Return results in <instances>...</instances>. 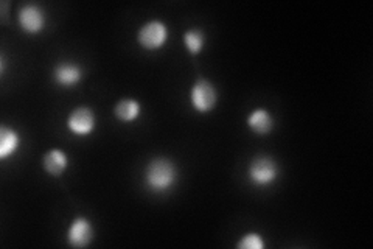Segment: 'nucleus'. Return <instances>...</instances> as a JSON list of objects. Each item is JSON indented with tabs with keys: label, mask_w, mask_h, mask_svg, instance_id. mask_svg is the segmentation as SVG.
<instances>
[{
	"label": "nucleus",
	"mask_w": 373,
	"mask_h": 249,
	"mask_svg": "<svg viewBox=\"0 0 373 249\" xmlns=\"http://www.w3.org/2000/svg\"><path fill=\"white\" fill-rule=\"evenodd\" d=\"M67 126L75 136H89L95 128V114L91 107L81 106L72 111Z\"/></svg>",
	"instance_id": "39448f33"
},
{
	"label": "nucleus",
	"mask_w": 373,
	"mask_h": 249,
	"mask_svg": "<svg viewBox=\"0 0 373 249\" xmlns=\"http://www.w3.org/2000/svg\"><path fill=\"white\" fill-rule=\"evenodd\" d=\"M168 39V29L164 22L149 21L137 33L139 44L146 50H159Z\"/></svg>",
	"instance_id": "7ed1b4c3"
},
{
	"label": "nucleus",
	"mask_w": 373,
	"mask_h": 249,
	"mask_svg": "<svg viewBox=\"0 0 373 249\" xmlns=\"http://www.w3.org/2000/svg\"><path fill=\"white\" fill-rule=\"evenodd\" d=\"M236 248H240V249H263L264 240L260 234L250 232V234L244 235L238 243H236Z\"/></svg>",
	"instance_id": "4468645a"
},
{
	"label": "nucleus",
	"mask_w": 373,
	"mask_h": 249,
	"mask_svg": "<svg viewBox=\"0 0 373 249\" xmlns=\"http://www.w3.org/2000/svg\"><path fill=\"white\" fill-rule=\"evenodd\" d=\"M178 170L176 165L165 158H158L148 164L145 172V183L151 192L164 193L176 184Z\"/></svg>",
	"instance_id": "f257e3e1"
},
{
	"label": "nucleus",
	"mask_w": 373,
	"mask_h": 249,
	"mask_svg": "<svg viewBox=\"0 0 373 249\" xmlns=\"http://www.w3.org/2000/svg\"><path fill=\"white\" fill-rule=\"evenodd\" d=\"M20 145V137L17 131L8 126L0 128V159H6L17 151Z\"/></svg>",
	"instance_id": "9d476101"
},
{
	"label": "nucleus",
	"mask_w": 373,
	"mask_h": 249,
	"mask_svg": "<svg viewBox=\"0 0 373 249\" xmlns=\"http://www.w3.org/2000/svg\"><path fill=\"white\" fill-rule=\"evenodd\" d=\"M92 239H93V227L91 225V221L84 217L75 218L69 227V232H67L69 245L73 248H86L91 245Z\"/></svg>",
	"instance_id": "423d86ee"
},
{
	"label": "nucleus",
	"mask_w": 373,
	"mask_h": 249,
	"mask_svg": "<svg viewBox=\"0 0 373 249\" xmlns=\"http://www.w3.org/2000/svg\"><path fill=\"white\" fill-rule=\"evenodd\" d=\"M67 165H69V159H67V154L64 151L50 150L45 154L44 168L52 176H61L66 172Z\"/></svg>",
	"instance_id": "9b49d317"
},
{
	"label": "nucleus",
	"mask_w": 373,
	"mask_h": 249,
	"mask_svg": "<svg viewBox=\"0 0 373 249\" xmlns=\"http://www.w3.org/2000/svg\"><path fill=\"white\" fill-rule=\"evenodd\" d=\"M279 176V167L274 159L268 156L255 158L249 165V179L254 186L266 187L274 183Z\"/></svg>",
	"instance_id": "f03ea898"
},
{
	"label": "nucleus",
	"mask_w": 373,
	"mask_h": 249,
	"mask_svg": "<svg viewBox=\"0 0 373 249\" xmlns=\"http://www.w3.org/2000/svg\"><path fill=\"white\" fill-rule=\"evenodd\" d=\"M114 112H115V116H117V119L121 120V122L131 123L134 122V120L139 119L142 112V106L137 100L123 98V100H120L117 106H115Z\"/></svg>",
	"instance_id": "f8f14e48"
},
{
	"label": "nucleus",
	"mask_w": 373,
	"mask_h": 249,
	"mask_svg": "<svg viewBox=\"0 0 373 249\" xmlns=\"http://www.w3.org/2000/svg\"><path fill=\"white\" fill-rule=\"evenodd\" d=\"M248 125L255 134L266 136L274 130V117L266 110H255L248 117Z\"/></svg>",
	"instance_id": "1a4fd4ad"
},
{
	"label": "nucleus",
	"mask_w": 373,
	"mask_h": 249,
	"mask_svg": "<svg viewBox=\"0 0 373 249\" xmlns=\"http://www.w3.org/2000/svg\"><path fill=\"white\" fill-rule=\"evenodd\" d=\"M53 77H55L56 84L63 87H73L81 82V78H83V70H81V67L78 64L61 63L56 66Z\"/></svg>",
	"instance_id": "6e6552de"
},
{
	"label": "nucleus",
	"mask_w": 373,
	"mask_h": 249,
	"mask_svg": "<svg viewBox=\"0 0 373 249\" xmlns=\"http://www.w3.org/2000/svg\"><path fill=\"white\" fill-rule=\"evenodd\" d=\"M190 98H192V105L196 111L206 114L215 107L218 93H216L215 86L207 80H198L192 87Z\"/></svg>",
	"instance_id": "20e7f679"
},
{
	"label": "nucleus",
	"mask_w": 373,
	"mask_h": 249,
	"mask_svg": "<svg viewBox=\"0 0 373 249\" xmlns=\"http://www.w3.org/2000/svg\"><path fill=\"white\" fill-rule=\"evenodd\" d=\"M184 45L190 55H199L206 45V36L199 29H192L184 33Z\"/></svg>",
	"instance_id": "ddd939ff"
},
{
	"label": "nucleus",
	"mask_w": 373,
	"mask_h": 249,
	"mask_svg": "<svg viewBox=\"0 0 373 249\" xmlns=\"http://www.w3.org/2000/svg\"><path fill=\"white\" fill-rule=\"evenodd\" d=\"M19 24L30 35H36V33L43 31L45 27V15L43 8L35 3L25 5L19 11Z\"/></svg>",
	"instance_id": "0eeeda50"
}]
</instances>
